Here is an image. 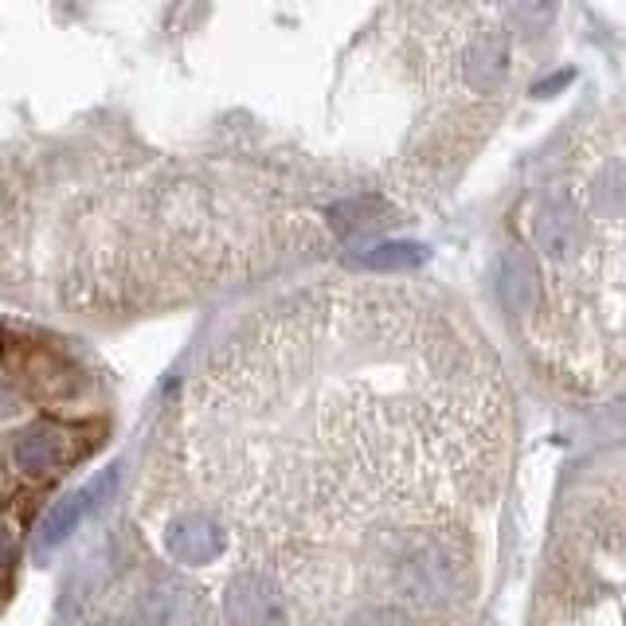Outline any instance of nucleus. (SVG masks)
Returning a JSON list of instances; mask_svg holds the SVG:
<instances>
[{
  "instance_id": "7ed1b4c3",
  "label": "nucleus",
  "mask_w": 626,
  "mask_h": 626,
  "mask_svg": "<svg viewBox=\"0 0 626 626\" xmlns=\"http://www.w3.org/2000/svg\"><path fill=\"white\" fill-rule=\"evenodd\" d=\"M83 513H86L83 493H79V498L60 501V505H51L48 513H43L40 529H35V556H48V549H60V544L75 533L79 517H83Z\"/></svg>"
},
{
  "instance_id": "f257e3e1",
  "label": "nucleus",
  "mask_w": 626,
  "mask_h": 626,
  "mask_svg": "<svg viewBox=\"0 0 626 626\" xmlns=\"http://www.w3.org/2000/svg\"><path fill=\"white\" fill-rule=\"evenodd\" d=\"M552 305L626 333V114L592 129L533 208Z\"/></svg>"
},
{
  "instance_id": "f03ea898",
  "label": "nucleus",
  "mask_w": 626,
  "mask_h": 626,
  "mask_svg": "<svg viewBox=\"0 0 626 626\" xmlns=\"http://www.w3.org/2000/svg\"><path fill=\"white\" fill-rule=\"evenodd\" d=\"M169 556L177 564L200 567L223 556V533L200 513H185L169 525Z\"/></svg>"
}]
</instances>
